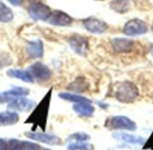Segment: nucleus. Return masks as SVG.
<instances>
[{
	"label": "nucleus",
	"mask_w": 153,
	"mask_h": 150,
	"mask_svg": "<svg viewBox=\"0 0 153 150\" xmlns=\"http://www.w3.org/2000/svg\"><path fill=\"white\" fill-rule=\"evenodd\" d=\"M52 91L53 88H50L47 92L41 101L35 106L30 117L25 121L26 124H32V131H34L37 128H39L42 130H46L52 97Z\"/></svg>",
	"instance_id": "1"
},
{
	"label": "nucleus",
	"mask_w": 153,
	"mask_h": 150,
	"mask_svg": "<svg viewBox=\"0 0 153 150\" xmlns=\"http://www.w3.org/2000/svg\"><path fill=\"white\" fill-rule=\"evenodd\" d=\"M138 87L131 81L125 80L117 83L115 91L116 99L122 104H132L139 97Z\"/></svg>",
	"instance_id": "2"
},
{
	"label": "nucleus",
	"mask_w": 153,
	"mask_h": 150,
	"mask_svg": "<svg viewBox=\"0 0 153 150\" xmlns=\"http://www.w3.org/2000/svg\"><path fill=\"white\" fill-rule=\"evenodd\" d=\"M106 126L113 130L135 131L137 130L135 122L125 115H116L109 118L106 122Z\"/></svg>",
	"instance_id": "3"
},
{
	"label": "nucleus",
	"mask_w": 153,
	"mask_h": 150,
	"mask_svg": "<svg viewBox=\"0 0 153 150\" xmlns=\"http://www.w3.org/2000/svg\"><path fill=\"white\" fill-rule=\"evenodd\" d=\"M27 70L31 75L32 78L38 82H47L52 76L51 69L41 62H36L30 65L28 67Z\"/></svg>",
	"instance_id": "4"
},
{
	"label": "nucleus",
	"mask_w": 153,
	"mask_h": 150,
	"mask_svg": "<svg viewBox=\"0 0 153 150\" xmlns=\"http://www.w3.org/2000/svg\"><path fill=\"white\" fill-rule=\"evenodd\" d=\"M123 32L127 36H139L148 32L147 23L138 18L129 20L123 28Z\"/></svg>",
	"instance_id": "5"
},
{
	"label": "nucleus",
	"mask_w": 153,
	"mask_h": 150,
	"mask_svg": "<svg viewBox=\"0 0 153 150\" xmlns=\"http://www.w3.org/2000/svg\"><path fill=\"white\" fill-rule=\"evenodd\" d=\"M24 135L30 140H32L40 142V143L48 144L50 146H60L63 143L62 140L59 137L52 135V134H47L44 132L26 131L24 133Z\"/></svg>",
	"instance_id": "6"
},
{
	"label": "nucleus",
	"mask_w": 153,
	"mask_h": 150,
	"mask_svg": "<svg viewBox=\"0 0 153 150\" xmlns=\"http://www.w3.org/2000/svg\"><path fill=\"white\" fill-rule=\"evenodd\" d=\"M30 17L34 21H47L51 14L50 8L39 2L31 4L28 8Z\"/></svg>",
	"instance_id": "7"
},
{
	"label": "nucleus",
	"mask_w": 153,
	"mask_h": 150,
	"mask_svg": "<svg viewBox=\"0 0 153 150\" xmlns=\"http://www.w3.org/2000/svg\"><path fill=\"white\" fill-rule=\"evenodd\" d=\"M69 45L71 49L79 56L84 57L86 56L89 49V42L88 40L82 35L74 34L69 38Z\"/></svg>",
	"instance_id": "8"
},
{
	"label": "nucleus",
	"mask_w": 153,
	"mask_h": 150,
	"mask_svg": "<svg viewBox=\"0 0 153 150\" xmlns=\"http://www.w3.org/2000/svg\"><path fill=\"white\" fill-rule=\"evenodd\" d=\"M29 94V88L23 86H14L7 91L0 93V104H9L16 98L27 96Z\"/></svg>",
	"instance_id": "9"
},
{
	"label": "nucleus",
	"mask_w": 153,
	"mask_h": 150,
	"mask_svg": "<svg viewBox=\"0 0 153 150\" xmlns=\"http://www.w3.org/2000/svg\"><path fill=\"white\" fill-rule=\"evenodd\" d=\"M36 103L25 96L19 97L7 104V109L13 112H29L35 108Z\"/></svg>",
	"instance_id": "10"
},
{
	"label": "nucleus",
	"mask_w": 153,
	"mask_h": 150,
	"mask_svg": "<svg viewBox=\"0 0 153 150\" xmlns=\"http://www.w3.org/2000/svg\"><path fill=\"white\" fill-rule=\"evenodd\" d=\"M112 137L114 140H116L117 141H121L123 143L134 145V146H143L146 142V139L142 136L126 133V132H123V131L114 132L112 134Z\"/></svg>",
	"instance_id": "11"
},
{
	"label": "nucleus",
	"mask_w": 153,
	"mask_h": 150,
	"mask_svg": "<svg viewBox=\"0 0 153 150\" xmlns=\"http://www.w3.org/2000/svg\"><path fill=\"white\" fill-rule=\"evenodd\" d=\"M85 29L94 34H102L107 32L108 25L104 22L95 17H89L82 21Z\"/></svg>",
	"instance_id": "12"
},
{
	"label": "nucleus",
	"mask_w": 153,
	"mask_h": 150,
	"mask_svg": "<svg viewBox=\"0 0 153 150\" xmlns=\"http://www.w3.org/2000/svg\"><path fill=\"white\" fill-rule=\"evenodd\" d=\"M111 46L117 53H129L134 50L135 41L129 38H115L111 40Z\"/></svg>",
	"instance_id": "13"
},
{
	"label": "nucleus",
	"mask_w": 153,
	"mask_h": 150,
	"mask_svg": "<svg viewBox=\"0 0 153 150\" xmlns=\"http://www.w3.org/2000/svg\"><path fill=\"white\" fill-rule=\"evenodd\" d=\"M47 22L56 26H69L72 24L73 19L66 13L63 11L56 10L51 12V14L49 15Z\"/></svg>",
	"instance_id": "14"
},
{
	"label": "nucleus",
	"mask_w": 153,
	"mask_h": 150,
	"mask_svg": "<svg viewBox=\"0 0 153 150\" xmlns=\"http://www.w3.org/2000/svg\"><path fill=\"white\" fill-rule=\"evenodd\" d=\"M26 52L29 58L31 59L41 58L44 55L43 43L40 40H33L27 42Z\"/></svg>",
	"instance_id": "15"
},
{
	"label": "nucleus",
	"mask_w": 153,
	"mask_h": 150,
	"mask_svg": "<svg viewBox=\"0 0 153 150\" xmlns=\"http://www.w3.org/2000/svg\"><path fill=\"white\" fill-rule=\"evenodd\" d=\"M74 112L80 117H91L94 114L95 107L91 103H77L73 105Z\"/></svg>",
	"instance_id": "16"
},
{
	"label": "nucleus",
	"mask_w": 153,
	"mask_h": 150,
	"mask_svg": "<svg viewBox=\"0 0 153 150\" xmlns=\"http://www.w3.org/2000/svg\"><path fill=\"white\" fill-rule=\"evenodd\" d=\"M20 120L19 114L13 111H6L0 112V127L11 126L16 124Z\"/></svg>",
	"instance_id": "17"
},
{
	"label": "nucleus",
	"mask_w": 153,
	"mask_h": 150,
	"mask_svg": "<svg viewBox=\"0 0 153 150\" xmlns=\"http://www.w3.org/2000/svg\"><path fill=\"white\" fill-rule=\"evenodd\" d=\"M6 75L11 77V78H17L19 80H22L24 83H33L34 79L32 78L31 75L29 73V71L26 70H22V69H15V68H12L7 70Z\"/></svg>",
	"instance_id": "18"
},
{
	"label": "nucleus",
	"mask_w": 153,
	"mask_h": 150,
	"mask_svg": "<svg viewBox=\"0 0 153 150\" xmlns=\"http://www.w3.org/2000/svg\"><path fill=\"white\" fill-rule=\"evenodd\" d=\"M88 88H89V84L87 83L86 79H84L82 76L77 77L74 81H73L67 86V89L68 90L73 91V92H79V93L84 92Z\"/></svg>",
	"instance_id": "19"
},
{
	"label": "nucleus",
	"mask_w": 153,
	"mask_h": 150,
	"mask_svg": "<svg viewBox=\"0 0 153 150\" xmlns=\"http://www.w3.org/2000/svg\"><path fill=\"white\" fill-rule=\"evenodd\" d=\"M58 97L67 101V102H71L74 104H77V103H91V101L83 96V95H79V94H71V93H60L58 94Z\"/></svg>",
	"instance_id": "20"
},
{
	"label": "nucleus",
	"mask_w": 153,
	"mask_h": 150,
	"mask_svg": "<svg viewBox=\"0 0 153 150\" xmlns=\"http://www.w3.org/2000/svg\"><path fill=\"white\" fill-rule=\"evenodd\" d=\"M110 6L114 11L119 14H124L129 11L130 2L129 0H113L110 4Z\"/></svg>",
	"instance_id": "21"
},
{
	"label": "nucleus",
	"mask_w": 153,
	"mask_h": 150,
	"mask_svg": "<svg viewBox=\"0 0 153 150\" xmlns=\"http://www.w3.org/2000/svg\"><path fill=\"white\" fill-rule=\"evenodd\" d=\"M13 18V14L12 10L5 5L3 2L0 1V22H8L12 21Z\"/></svg>",
	"instance_id": "22"
},
{
	"label": "nucleus",
	"mask_w": 153,
	"mask_h": 150,
	"mask_svg": "<svg viewBox=\"0 0 153 150\" xmlns=\"http://www.w3.org/2000/svg\"><path fill=\"white\" fill-rule=\"evenodd\" d=\"M68 150H94V146L87 142H72L67 146Z\"/></svg>",
	"instance_id": "23"
},
{
	"label": "nucleus",
	"mask_w": 153,
	"mask_h": 150,
	"mask_svg": "<svg viewBox=\"0 0 153 150\" xmlns=\"http://www.w3.org/2000/svg\"><path fill=\"white\" fill-rule=\"evenodd\" d=\"M91 139L90 135L85 132H75L70 135L67 139L68 141L72 142H86Z\"/></svg>",
	"instance_id": "24"
},
{
	"label": "nucleus",
	"mask_w": 153,
	"mask_h": 150,
	"mask_svg": "<svg viewBox=\"0 0 153 150\" xmlns=\"http://www.w3.org/2000/svg\"><path fill=\"white\" fill-rule=\"evenodd\" d=\"M21 150H41L39 145L30 141H22Z\"/></svg>",
	"instance_id": "25"
},
{
	"label": "nucleus",
	"mask_w": 153,
	"mask_h": 150,
	"mask_svg": "<svg viewBox=\"0 0 153 150\" xmlns=\"http://www.w3.org/2000/svg\"><path fill=\"white\" fill-rule=\"evenodd\" d=\"M8 150H21V144L22 141H20L17 139H11L8 140Z\"/></svg>",
	"instance_id": "26"
},
{
	"label": "nucleus",
	"mask_w": 153,
	"mask_h": 150,
	"mask_svg": "<svg viewBox=\"0 0 153 150\" xmlns=\"http://www.w3.org/2000/svg\"><path fill=\"white\" fill-rule=\"evenodd\" d=\"M144 149H152L153 150V131L152 133V135L150 136L149 140H146L145 144H144V147H143Z\"/></svg>",
	"instance_id": "27"
},
{
	"label": "nucleus",
	"mask_w": 153,
	"mask_h": 150,
	"mask_svg": "<svg viewBox=\"0 0 153 150\" xmlns=\"http://www.w3.org/2000/svg\"><path fill=\"white\" fill-rule=\"evenodd\" d=\"M0 150H8V143L5 140L0 138Z\"/></svg>",
	"instance_id": "28"
},
{
	"label": "nucleus",
	"mask_w": 153,
	"mask_h": 150,
	"mask_svg": "<svg viewBox=\"0 0 153 150\" xmlns=\"http://www.w3.org/2000/svg\"><path fill=\"white\" fill-rule=\"evenodd\" d=\"M11 4H13V5H14V6H18V5H20V4H22V2H23V0H7Z\"/></svg>",
	"instance_id": "29"
},
{
	"label": "nucleus",
	"mask_w": 153,
	"mask_h": 150,
	"mask_svg": "<svg viewBox=\"0 0 153 150\" xmlns=\"http://www.w3.org/2000/svg\"><path fill=\"white\" fill-rule=\"evenodd\" d=\"M99 105H100L102 109H104V110H107V108L108 107V104H104V103H103V104H102V103H100V104H99Z\"/></svg>",
	"instance_id": "30"
},
{
	"label": "nucleus",
	"mask_w": 153,
	"mask_h": 150,
	"mask_svg": "<svg viewBox=\"0 0 153 150\" xmlns=\"http://www.w3.org/2000/svg\"><path fill=\"white\" fill-rule=\"evenodd\" d=\"M151 54H152V56L153 58V46L152 47V49H151Z\"/></svg>",
	"instance_id": "31"
},
{
	"label": "nucleus",
	"mask_w": 153,
	"mask_h": 150,
	"mask_svg": "<svg viewBox=\"0 0 153 150\" xmlns=\"http://www.w3.org/2000/svg\"><path fill=\"white\" fill-rule=\"evenodd\" d=\"M152 32H153V23H152Z\"/></svg>",
	"instance_id": "32"
},
{
	"label": "nucleus",
	"mask_w": 153,
	"mask_h": 150,
	"mask_svg": "<svg viewBox=\"0 0 153 150\" xmlns=\"http://www.w3.org/2000/svg\"><path fill=\"white\" fill-rule=\"evenodd\" d=\"M44 150H50V149H44Z\"/></svg>",
	"instance_id": "33"
}]
</instances>
